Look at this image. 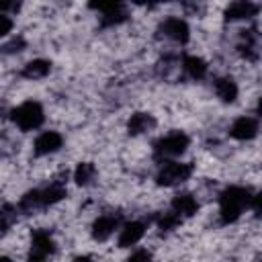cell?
<instances>
[{
  "label": "cell",
  "instance_id": "obj_1",
  "mask_svg": "<svg viewBox=\"0 0 262 262\" xmlns=\"http://www.w3.org/2000/svg\"><path fill=\"white\" fill-rule=\"evenodd\" d=\"M252 203V192L244 186H227L219 196V215L221 223L229 225L239 219L244 209Z\"/></svg>",
  "mask_w": 262,
  "mask_h": 262
},
{
  "label": "cell",
  "instance_id": "obj_2",
  "mask_svg": "<svg viewBox=\"0 0 262 262\" xmlns=\"http://www.w3.org/2000/svg\"><path fill=\"white\" fill-rule=\"evenodd\" d=\"M10 119H12V123H14L18 129H23V131H33V129H37V127L43 123L45 113H43V106H41L39 102L27 100V102L18 104V106L10 113Z\"/></svg>",
  "mask_w": 262,
  "mask_h": 262
},
{
  "label": "cell",
  "instance_id": "obj_3",
  "mask_svg": "<svg viewBox=\"0 0 262 262\" xmlns=\"http://www.w3.org/2000/svg\"><path fill=\"white\" fill-rule=\"evenodd\" d=\"M186 147H188V137L182 131H172L154 143V154L158 160H168L184 154Z\"/></svg>",
  "mask_w": 262,
  "mask_h": 262
},
{
  "label": "cell",
  "instance_id": "obj_4",
  "mask_svg": "<svg viewBox=\"0 0 262 262\" xmlns=\"http://www.w3.org/2000/svg\"><path fill=\"white\" fill-rule=\"evenodd\" d=\"M190 174H192V164H188V162H164L156 180L160 186H176V184L188 180Z\"/></svg>",
  "mask_w": 262,
  "mask_h": 262
},
{
  "label": "cell",
  "instance_id": "obj_5",
  "mask_svg": "<svg viewBox=\"0 0 262 262\" xmlns=\"http://www.w3.org/2000/svg\"><path fill=\"white\" fill-rule=\"evenodd\" d=\"M55 252V242L47 229H35L31 237L29 262H45Z\"/></svg>",
  "mask_w": 262,
  "mask_h": 262
},
{
  "label": "cell",
  "instance_id": "obj_6",
  "mask_svg": "<svg viewBox=\"0 0 262 262\" xmlns=\"http://www.w3.org/2000/svg\"><path fill=\"white\" fill-rule=\"evenodd\" d=\"M90 8L98 10L102 16H100V25L102 27H113V25H119L127 18V8L119 2H92Z\"/></svg>",
  "mask_w": 262,
  "mask_h": 262
},
{
  "label": "cell",
  "instance_id": "obj_7",
  "mask_svg": "<svg viewBox=\"0 0 262 262\" xmlns=\"http://www.w3.org/2000/svg\"><path fill=\"white\" fill-rule=\"evenodd\" d=\"M158 31H160L166 39H170V41H174V43H180V45H184V43L188 41V37H190V29H188L186 20H182V18H178V16H168V18L160 25Z\"/></svg>",
  "mask_w": 262,
  "mask_h": 262
},
{
  "label": "cell",
  "instance_id": "obj_8",
  "mask_svg": "<svg viewBox=\"0 0 262 262\" xmlns=\"http://www.w3.org/2000/svg\"><path fill=\"white\" fill-rule=\"evenodd\" d=\"M119 215H115V213H104V215H100L94 223H92V237L96 239V242H104V239H108L113 233H115V229L119 227Z\"/></svg>",
  "mask_w": 262,
  "mask_h": 262
},
{
  "label": "cell",
  "instance_id": "obj_9",
  "mask_svg": "<svg viewBox=\"0 0 262 262\" xmlns=\"http://www.w3.org/2000/svg\"><path fill=\"white\" fill-rule=\"evenodd\" d=\"M229 135L233 139H239V141H248V139H254L258 135V121L254 117H239L231 123L229 127Z\"/></svg>",
  "mask_w": 262,
  "mask_h": 262
},
{
  "label": "cell",
  "instance_id": "obj_10",
  "mask_svg": "<svg viewBox=\"0 0 262 262\" xmlns=\"http://www.w3.org/2000/svg\"><path fill=\"white\" fill-rule=\"evenodd\" d=\"M61 143H63V137H61L57 131H43V133L35 139L33 149H35L37 156H47V154L57 151V149L61 147Z\"/></svg>",
  "mask_w": 262,
  "mask_h": 262
},
{
  "label": "cell",
  "instance_id": "obj_11",
  "mask_svg": "<svg viewBox=\"0 0 262 262\" xmlns=\"http://www.w3.org/2000/svg\"><path fill=\"white\" fill-rule=\"evenodd\" d=\"M145 233V225L141 221H129L123 225L121 233H119V246L121 248H129V246H135Z\"/></svg>",
  "mask_w": 262,
  "mask_h": 262
},
{
  "label": "cell",
  "instance_id": "obj_12",
  "mask_svg": "<svg viewBox=\"0 0 262 262\" xmlns=\"http://www.w3.org/2000/svg\"><path fill=\"white\" fill-rule=\"evenodd\" d=\"M256 12H258V4H254L250 0H237L225 8V18L227 20H242V18L254 16Z\"/></svg>",
  "mask_w": 262,
  "mask_h": 262
},
{
  "label": "cell",
  "instance_id": "obj_13",
  "mask_svg": "<svg viewBox=\"0 0 262 262\" xmlns=\"http://www.w3.org/2000/svg\"><path fill=\"white\" fill-rule=\"evenodd\" d=\"M172 211H174L180 219L192 217V215L199 211V201H196L190 192H182V194L174 196V201H172Z\"/></svg>",
  "mask_w": 262,
  "mask_h": 262
},
{
  "label": "cell",
  "instance_id": "obj_14",
  "mask_svg": "<svg viewBox=\"0 0 262 262\" xmlns=\"http://www.w3.org/2000/svg\"><path fill=\"white\" fill-rule=\"evenodd\" d=\"M154 127H156V119L149 113H135L127 121V133L129 135H141V133H145Z\"/></svg>",
  "mask_w": 262,
  "mask_h": 262
},
{
  "label": "cell",
  "instance_id": "obj_15",
  "mask_svg": "<svg viewBox=\"0 0 262 262\" xmlns=\"http://www.w3.org/2000/svg\"><path fill=\"white\" fill-rule=\"evenodd\" d=\"M213 88H215V94H217L223 102H233V100L237 98V84H235L233 78H229V76L217 78L215 84H213Z\"/></svg>",
  "mask_w": 262,
  "mask_h": 262
},
{
  "label": "cell",
  "instance_id": "obj_16",
  "mask_svg": "<svg viewBox=\"0 0 262 262\" xmlns=\"http://www.w3.org/2000/svg\"><path fill=\"white\" fill-rule=\"evenodd\" d=\"M182 70H184V74H186L188 78H192V80H201V78L207 76V63H205V59H201V57H196V55H184V59H182Z\"/></svg>",
  "mask_w": 262,
  "mask_h": 262
},
{
  "label": "cell",
  "instance_id": "obj_17",
  "mask_svg": "<svg viewBox=\"0 0 262 262\" xmlns=\"http://www.w3.org/2000/svg\"><path fill=\"white\" fill-rule=\"evenodd\" d=\"M66 194H68V190H66V186H63L61 182H53V184H49L47 188H39V201H41V207L55 205V203L61 201Z\"/></svg>",
  "mask_w": 262,
  "mask_h": 262
},
{
  "label": "cell",
  "instance_id": "obj_18",
  "mask_svg": "<svg viewBox=\"0 0 262 262\" xmlns=\"http://www.w3.org/2000/svg\"><path fill=\"white\" fill-rule=\"evenodd\" d=\"M49 72H51V63H49L47 59H33V61H29V63L23 68V76L29 78V80L45 78Z\"/></svg>",
  "mask_w": 262,
  "mask_h": 262
},
{
  "label": "cell",
  "instance_id": "obj_19",
  "mask_svg": "<svg viewBox=\"0 0 262 262\" xmlns=\"http://www.w3.org/2000/svg\"><path fill=\"white\" fill-rule=\"evenodd\" d=\"M96 178V166L92 162H82L76 166L74 170V180L80 184V186H88L92 180Z\"/></svg>",
  "mask_w": 262,
  "mask_h": 262
},
{
  "label": "cell",
  "instance_id": "obj_20",
  "mask_svg": "<svg viewBox=\"0 0 262 262\" xmlns=\"http://www.w3.org/2000/svg\"><path fill=\"white\" fill-rule=\"evenodd\" d=\"M18 217V209L12 207V205H2L0 207V231H8L14 221Z\"/></svg>",
  "mask_w": 262,
  "mask_h": 262
},
{
  "label": "cell",
  "instance_id": "obj_21",
  "mask_svg": "<svg viewBox=\"0 0 262 262\" xmlns=\"http://www.w3.org/2000/svg\"><path fill=\"white\" fill-rule=\"evenodd\" d=\"M182 223V219L174 213V211H170V213H164V215H160V219H158V227L162 229V231H170V229H174V227H178Z\"/></svg>",
  "mask_w": 262,
  "mask_h": 262
},
{
  "label": "cell",
  "instance_id": "obj_22",
  "mask_svg": "<svg viewBox=\"0 0 262 262\" xmlns=\"http://www.w3.org/2000/svg\"><path fill=\"white\" fill-rule=\"evenodd\" d=\"M23 49H25V39H23V37H12V39L2 47L4 53H16V51H23Z\"/></svg>",
  "mask_w": 262,
  "mask_h": 262
},
{
  "label": "cell",
  "instance_id": "obj_23",
  "mask_svg": "<svg viewBox=\"0 0 262 262\" xmlns=\"http://www.w3.org/2000/svg\"><path fill=\"white\" fill-rule=\"evenodd\" d=\"M10 31H12V18L8 14H2L0 12V37L8 35Z\"/></svg>",
  "mask_w": 262,
  "mask_h": 262
},
{
  "label": "cell",
  "instance_id": "obj_24",
  "mask_svg": "<svg viewBox=\"0 0 262 262\" xmlns=\"http://www.w3.org/2000/svg\"><path fill=\"white\" fill-rule=\"evenodd\" d=\"M127 262H151V254L147 250H137V252H133L129 256Z\"/></svg>",
  "mask_w": 262,
  "mask_h": 262
},
{
  "label": "cell",
  "instance_id": "obj_25",
  "mask_svg": "<svg viewBox=\"0 0 262 262\" xmlns=\"http://www.w3.org/2000/svg\"><path fill=\"white\" fill-rule=\"evenodd\" d=\"M18 8H20L18 2H0V12H2V14H6V10H14V12H16Z\"/></svg>",
  "mask_w": 262,
  "mask_h": 262
},
{
  "label": "cell",
  "instance_id": "obj_26",
  "mask_svg": "<svg viewBox=\"0 0 262 262\" xmlns=\"http://www.w3.org/2000/svg\"><path fill=\"white\" fill-rule=\"evenodd\" d=\"M74 262H92V260H90V256H78Z\"/></svg>",
  "mask_w": 262,
  "mask_h": 262
},
{
  "label": "cell",
  "instance_id": "obj_27",
  "mask_svg": "<svg viewBox=\"0 0 262 262\" xmlns=\"http://www.w3.org/2000/svg\"><path fill=\"white\" fill-rule=\"evenodd\" d=\"M0 262H12L10 258H6V256H0Z\"/></svg>",
  "mask_w": 262,
  "mask_h": 262
}]
</instances>
